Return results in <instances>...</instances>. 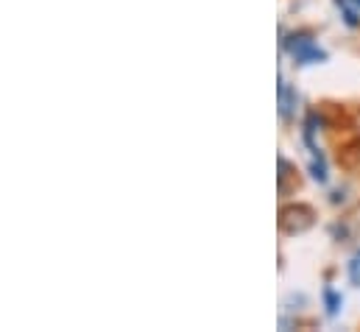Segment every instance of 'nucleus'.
Here are the masks:
<instances>
[{"mask_svg": "<svg viewBox=\"0 0 360 332\" xmlns=\"http://www.w3.org/2000/svg\"><path fill=\"white\" fill-rule=\"evenodd\" d=\"M321 299H324V313H327V319H335V316L341 313V307H344L341 290H335L333 285H327L324 293H321Z\"/></svg>", "mask_w": 360, "mask_h": 332, "instance_id": "20e7f679", "label": "nucleus"}, {"mask_svg": "<svg viewBox=\"0 0 360 332\" xmlns=\"http://www.w3.org/2000/svg\"><path fill=\"white\" fill-rule=\"evenodd\" d=\"M307 170H310V179H313V181H319V184H327V181H330V165H327L324 151L316 154V157H310Z\"/></svg>", "mask_w": 360, "mask_h": 332, "instance_id": "39448f33", "label": "nucleus"}, {"mask_svg": "<svg viewBox=\"0 0 360 332\" xmlns=\"http://www.w3.org/2000/svg\"><path fill=\"white\" fill-rule=\"evenodd\" d=\"M333 235H335V241H341V238L349 235V226L347 224H333Z\"/></svg>", "mask_w": 360, "mask_h": 332, "instance_id": "1a4fd4ad", "label": "nucleus"}, {"mask_svg": "<svg viewBox=\"0 0 360 332\" xmlns=\"http://www.w3.org/2000/svg\"><path fill=\"white\" fill-rule=\"evenodd\" d=\"M296 106H299V92L279 76V95H276V109H279V117L285 123H290L296 117Z\"/></svg>", "mask_w": 360, "mask_h": 332, "instance_id": "7ed1b4c3", "label": "nucleus"}, {"mask_svg": "<svg viewBox=\"0 0 360 332\" xmlns=\"http://www.w3.org/2000/svg\"><path fill=\"white\" fill-rule=\"evenodd\" d=\"M316 224V210L310 204H285L279 210V229L285 235H302L313 229Z\"/></svg>", "mask_w": 360, "mask_h": 332, "instance_id": "f03ea898", "label": "nucleus"}, {"mask_svg": "<svg viewBox=\"0 0 360 332\" xmlns=\"http://www.w3.org/2000/svg\"><path fill=\"white\" fill-rule=\"evenodd\" d=\"M347 271H349V282H352L355 288H360V249L352 254V260H349Z\"/></svg>", "mask_w": 360, "mask_h": 332, "instance_id": "6e6552de", "label": "nucleus"}, {"mask_svg": "<svg viewBox=\"0 0 360 332\" xmlns=\"http://www.w3.org/2000/svg\"><path fill=\"white\" fill-rule=\"evenodd\" d=\"M279 162V196H288V179H290V162L285 157L276 160Z\"/></svg>", "mask_w": 360, "mask_h": 332, "instance_id": "0eeeda50", "label": "nucleus"}, {"mask_svg": "<svg viewBox=\"0 0 360 332\" xmlns=\"http://www.w3.org/2000/svg\"><path fill=\"white\" fill-rule=\"evenodd\" d=\"M279 48H282V53H288L290 59H293V65H299V68H307V65H321V62H327L330 59V53L316 42V37L310 34V31H304V28H299V31H290V34H279Z\"/></svg>", "mask_w": 360, "mask_h": 332, "instance_id": "f257e3e1", "label": "nucleus"}, {"mask_svg": "<svg viewBox=\"0 0 360 332\" xmlns=\"http://www.w3.org/2000/svg\"><path fill=\"white\" fill-rule=\"evenodd\" d=\"M333 3L338 6L341 20H344L347 28H360V8L352 3V0H333Z\"/></svg>", "mask_w": 360, "mask_h": 332, "instance_id": "423d86ee", "label": "nucleus"}, {"mask_svg": "<svg viewBox=\"0 0 360 332\" xmlns=\"http://www.w3.org/2000/svg\"><path fill=\"white\" fill-rule=\"evenodd\" d=\"M330 201H333V204H344V201H347V196H344V193H341V190H335V193H333V198H330Z\"/></svg>", "mask_w": 360, "mask_h": 332, "instance_id": "9d476101", "label": "nucleus"}]
</instances>
